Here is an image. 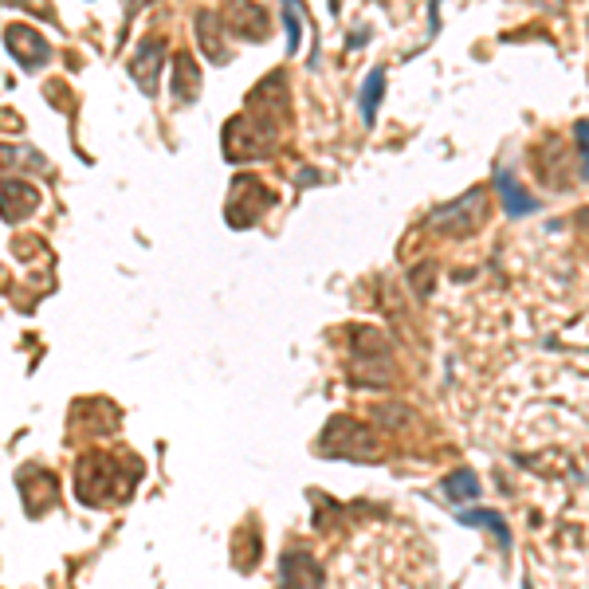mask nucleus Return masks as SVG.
Here are the masks:
<instances>
[{"mask_svg":"<svg viewBox=\"0 0 589 589\" xmlns=\"http://www.w3.org/2000/svg\"><path fill=\"white\" fill-rule=\"evenodd\" d=\"M331 432L342 436V449H334L331 457H350V460H365L374 457V436L354 421H331Z\"/></svg>","mask_w":589,"mask_h":589,"instance_id":"obj_9","label":"nucleus"},{"mask_svg":"<svg viewBox=\"0 0 589 589\" xmlns=\"http://www.w3.org/2000/svg\"><path fill=\"white\" fill-rule=\"evenodd\" d=\"M440 491L452 499V503H468V499H475L480 495V480H475L468 468H460V472H452L449 480L440 483Z\"/></svg>","mask_w":589,"mask_h":589,"instance_id":"obj_15","label":"nucleus"},{"mask_svg":"<svg viewBox=\"0 0 589 589\" xmlns=\"http://www.w3.org/2000/svg\"><path fill=\"white\" fill-rule=\"evenodd\" d=\"M193 32H197V48L208 63H228V43H225V24L213 17V12H197L193 20Z\"/></svg>","mask_w":589,"mask_h":589,"instance_id":"obj_8","label":"nucleus"},{"mask_svg":"<svg viewBox=\"0 0 589 589\" xmlns=\"http://www.w3.org/2000/svg\"><path fill=\"white\" fill-rule=\"evenodd\" d=\"M225 28H233L240 40H264L267 36V12L256 0H228L225 4Z\"/></svg>","mask_w":589,"mask_h":589,"instance_id":"obj_7","label":"nucleus"},{"mask_svg":"<svg viewBox=\"0 0 589 589\" xmlns=\"http://www.w3.org/2000/svg\"><path fill=\"white\" fill-rule=\"evenodd\" d=\"M138 480V475H134ZM122 472H118V464L110 457H91L79 464V480H76V491L84 503L91 507H107V503H118L122 495H130V483Z\"/></svg>","mask_w":589,"mask_h":589,"instance_id":"obj_2","label":"nucleus"},{"mask_svg":"<svg viewBox=\"0 0 589 589\" xmlns=\"http://www.w3.org/2000/svg\"><path fill=\"white\" fill-rule=\"evenodd\" d=\"M495 189H499V197H503V208L511 216H527V213H534V197L523 189V185L514 181V174H507V169H499L495 174Z\"/></svg>","mask_w":589,"mask_h":589,"instance_id":"obj_12","label":"nucleus"},{"mask_svg":"<svg viewBox=\"0 0 589 589\" xmlns=\"http://www.w3.org/2000/svg\"><path fill=\"white\" fill-rule=\"evenodd\" d=\"M279 118L272 110L248 107V115H236L225 126V154L228 161H248V158H267L279 134Z\"/></svg>","mask_w":589,"mask_h":589,"instance_id":"obj_1","label":"nucleus"},{"mask_svg":"<svg viewBox=\"0 0 589 589\" xmlns=\"http://www.w3.org/2000/svg\"><path fill=\"white\" fill-rule=\"evenodd\" d=\"M161 63H166V40H161V36H146V40L138 43V51L130 56V63H126L130 79L141 87V95H158Z\"/></svg>","mask_w":589,"mask_h":589,"instance_id":"obj_3","label":"nucleus"},{"mask_svg":"<svg viewBox=\"0 0 589 589\" xmlns=\"http://www.w3.org/2000/svg\"><path fill=\"white\" fill-rule=\"evenodd\" d=\"M4 43H9V56L17 59L24 71H43L51 63V43L40 32H32L28 24H9L4 28Z\"/></svg>","mask_w":589,"mask_h":589,"instance_id":"obj_4","label":"nucleus"},{"mask_svg":"<svg viewBox=\"0 0 589 589\" xmlns=\"http://www.w3.org/2000/svg\"><path fill=\"white\" fill-rule=\"evenodd\" d=\"M40 208V189L32 181H20V177H0V220L20 225L24 216H32Z\"/></svg>","mask_w":589,"mask_h":589,"instance_id":"obj_6","label":"nucleus"},{"mask_svg":"<svg viewBox=\"0 0 589 589\" xmlns=\"http://www.w3.org/2000/svg\"><path fill=\"white\" fill-rule=\"evenodd\" d=\"M382 95H385V71L377 67V71H370V79H365V87H362V122L365 126H374Z\"/></svg>","mask_w":589,"mask_h":589,"instance_id":"obj_13","label":"nucleus"},{"mask_svg":"<svg viewBox=\"0 0 589 589\" xmlns=\"http://www.w3.org/2000/svg\"><path fill=\"white\" fill-rule=\"evenodd\" d=\"M578 138H581V158H586V177H589V122H578Z\"/></svg>","mask_w":589,"mask_h":589,"instance_id":"obj_17","label":"nucleus"},{"mask_svg":"<svg viewBox=\"0 0 589 589\" xmlns=\"http://www.w3.org/2000/svg\"><path fill=\"white\" fill-rule=\"evenodd\" d=\"M283 20H287V48L300 51V4L295 0H283Z\"/></svg>","mask_w":589,"mask_h":589,"instance_id":"obj_16","label":"nucleus"},{"mask_svg":"<svg viewBox=\"0 0 589 589\" xmlns=\"http://www.w3.org/2000/svg\"><path fill=\"white\" fill-rule=\"evenodd\" d=\"M460 523H468V527H483V531L495 534V539L503 542V547H511V531H507L503 514L483 511V507H475V511H464V514H460Z\"/></svg>","mask_w":589,"mask_h":589,"instance_id":"obj_14","label":"nucleus"},{"mask_svg":"<svg viewBox=\"0 0 589 589\" xmlns=\"http://www.w3.org/2000/svg\"><path fill=\"white\" fill-rule=\"evenodd\" d=\"M480 216H483V193L472 189L464 193L460 200H452V205L436 208V213L429 216V225L440 228V233H472V225H480Z\"/></svg>","mask_w":589,"mask_h":589,"instance_id":"obj_5","label":"nucleus"},{"mask_svg":"<svg viewBox=\"0 0 589 589\" xmlns=\"http://www.w3.org/2000/svg\"><path fill=\"white\" fill-rule=\"evenodd\" d=\"M146 4H154V0H122V9H126V17H134V12H141Z\"/></svg>","mask_w":589,"mask_h":589,"instance_id":"obj_18","label":"nucleus"},{"mask_svg":"<svg viewBox=\"0 0 589 589\" xmlns=\"http://www.w3.org/2000/svg\"><path fill=\"white\" fill-rule=\"evenodd\" d=\"M200 95V67L189 51L174 59V99L177 102H197Z\"/></svg>","mask_w":589,"mask_h":589,"instance_id":"obj_11","label":"nucleus"},{"mask_svg":"<svg viewBox=\"0 0 589 589\" xmlns=\"http://www.w3.org/2000/svg\"><path fill=\"white\" fill-rule=\"evenodd\" d=\"M279 578H283V586H323V566L315 562L311 554H283V562H279Z\"/></svg>","mask_w":589,"mask_h":589,"instance_id":"obj_10","label":"nucleus"}]
</instances>
